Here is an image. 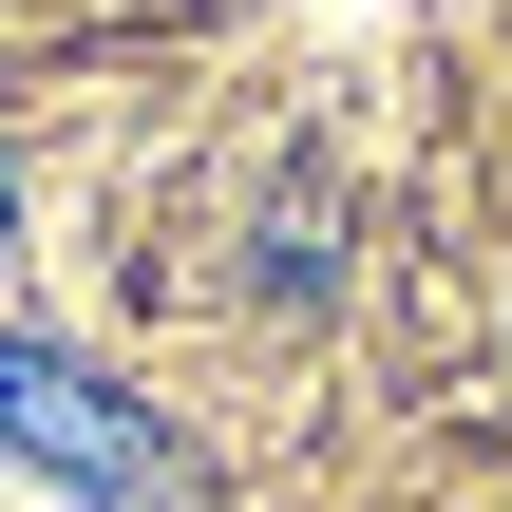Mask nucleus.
<instances>
[{"label": "nucleus", "mask_w": 512, "mask_h": 512, "mask_svg": "<svg viewBox=\"0 0 512 512\" xmlns=\"http://www.w3.org/2000/svg\"><path fill=\"white\" fill-rule=\"evenodd\" d=\"M0 456H38L57 494H95V512H152L171 494V437H152L76 342H0Z\"/></svg>", "instance_id": "nucleus-1"}]
</instances>
